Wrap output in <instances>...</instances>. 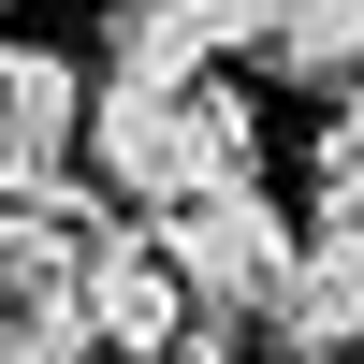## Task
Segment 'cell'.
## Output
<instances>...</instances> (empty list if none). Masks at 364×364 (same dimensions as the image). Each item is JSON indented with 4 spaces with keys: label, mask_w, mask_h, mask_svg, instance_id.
I'll return each instance as SVG.
<instances>
[{
    "label": "cell",
    "mask_w": 364,
    "mask_h": 364,
    "mask_svg": "<svg viewBox=\"0 0 364 364\" xmlns=\"http://www.w3.org/2000/svg\"><path fill=\"white\" fill-rule=\"evenodd\" d=\"M87 190L132 204V219H175V204L204 190H262V117L248 87H102V117H87Z\"/></svg>",
    "instance_id": "cell-1"
},
{
    "label": "cell",
    "mask_w": 364,
    "mask_h": 364,
    "mask_svg": "<svg viewBox=\"0 0 364 364\" xmlns=\"http://www.w3.org/2000/svg\"><path fill=\"white\" fill-rule=\"evenodd\" d=\"M146 233H161L175 291H190L219 336H233V321H277L291 262H306V233H291L277 190H204V204H175V219H146Z\"/></svg>",
    "instance_id": "cell-2"
},
{
    "label": "cell",
    "mask_w": 364,
    "mask_h": 364,
    "mask_svg": "<svg viewBox=\"0 0 364 364\" xmlns=\"http://www.w3.org/2000/svg\"><path fill=\"white\" fill-rule=\"evenodd\" d=\"M87 117L102 87L73 73V44H0V204L15 219L87 204Z\"/></svg>",
    "instance_id": "cell-3"
},
{
    "label": "cell",
    "mask_w": 364,
    "mask_h": 364,
    "mask_svg": "<svg viewBox=\"0 0 364 364\" xmlns=\"http://www.w3.org/2000/svg\"><path fill=\"white\" fill-rule=\"evenodd\" d=\"M87 336H102L117 364H161V350H190V336H204V306L175 291L161 233H102V262H87Z\"/></svg>",
    "instance_id": "cell-4"
},
{
    "label": "cell",
    "mask_w": 364,
    "mask_h": 364,
    "mask_svg": "<svg viewBox=\"0 0 364 364\" xmlns=\"http://www.w3.org/2000/svg\"><path fill=\"white\" fill-rule=\"evenodd\" d=\"M262 336L291 364H364V219H306V262H291Z\"/></svg>",
    "instance_id": "cell-5"
},
{
    "label": "cell",
    "mask_w": 364,
    "mask_h": 364,
    "mask_svg": "<svg viewBox=\"0 0 364 364\" xmlns=\"http://www.w3.org/2000/svg\"><path fill=\"white\" fill-rule=\"evenodd\" d=\"M248 44V29H233V0H146V15H117V73L102 87H219V58Z\"/></svg>",
    "instance_id": "cell-6"
},
{
    "label": "cell",
    "mask_w": 364,
    "mask_h": 364,
    "mask_svg": "<svg viewBox=\"0 0 364 364\" xmlns=\"http://www.w3.org/2000/svg\"><path fill=\"white\" fill-rule=\"evenodd\" d=\"M248 58L277 87L350 102V87H364V0H277V15H248Z\"/></svg>",
    "instance_id": "cell-7"
},
{
    "label": "cell",
    "mask_w": 364,
    "mask_h": 364,
    "mask_svg": "<svg viewBox=\"0 0 364 364\" xmlns=\"http://www.w3.org/2000/svg\"><path fill=\"white\" fill-rule=\"evenodd\" d=\"M0 364H87V350H44V336H15V321H0Z\"/></svg>",
    "instance_id": "cell-8"
},
{
    "label": "cell",
    "mask_w": 364,
    "mask_h": 364,
    "mask_svg": "<svg viewBox=\"0 0 364 364\" xmlns=\"http://www.w3.org/2000/svg\"><path fill=\"white\" fill-rule=\"evenodd\" d=\"M161 364H248V350H233L219 321H204V336H190V350H161Z\"/></svg>",
    "instance_id": "cell-9"
},
{
    "label": "cell",
    "mask_w": 364,
    "mask_h": 364,
    "mask_svg": "<svg viewBox=\"0 0 364 364\" xmlns=\"http://www.w3.org/2000/svg\"><path fill=\"white\" fill-rule=\"evenodd\" d=\"M248 15H277V0H233V29H248Z\"/></svg>",
    "instance_id": "cell-10"
},
{
    "label": "cell",
    "mask_w": 364,
    "mask_h": 364,
    "mask_svg": "<svg viewBox=\"0 0 364 364\" xmlns=\"http://www.w3.org/2000/svg\"><path fill=\"white\" fill-rule=\"evenodd\" d=\"M0 248H15V204H0Z\"/></svg>",
    "instance_id": "cell-11"
},
{
    "label": "cell",
    "mask_w": 364,
    "mask_h": 364,
    "mask_svg": "<svg viewBox=\"0 0 364 364\" xmlns=\"http://www.w3.org/2000/svg\"><path fill=\"white\" fill-rule=\"evenodd\" d=\"M117 15H146V0H117Z\"/></svg>",
    "instance_id": "cell-12"
}]
</instances>
